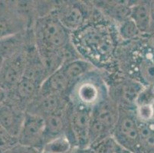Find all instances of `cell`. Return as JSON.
Returning a JSON list of instances; mask_svg holds the SVG:
<instances>
[{"label":"cell","instance_id":"6da1fadb","mask_svg":"<svg viewBox=\"0 0 154 153\" xmlns=\"http://www.w3.org/2000/svg\"><path fill=\"white\" fill-rule=\"evenodd\" d=\"M71 39L81 57L96 68L103 71L115 69L117 51L122 41L117 24L97 8L85 25L71 33Z\"/></svg>","mask_w":154,"mask_h":153},{"label":"cell","instance_id":"7a4b0ae2","mask_svg":"<svg viewBox=\"0 0 154 153\" xmlns=\"http://www.w3.org/2000/svg\"><path fill=\"white\" fill-rule=\"evenodd\" d=\"M35 44L43 64L50 66L69 61L72 47L71 32L50 13L35 20L32 27Z\"/></svg>","mask_w":154,"mask_h":153},{"label":"cell","instance_id":"3957f363","mask_svg":"<svg viewBox=\"0 0 154 153\" xmlns=\"http://www.w3.org/2000/svg\"><path fill=\"white\" fill-rule=\"evenodd\" d=\"M68 96L71 104L91 110L109 97L103 71L96 69L84 76L73 85Z\"/></svg>","mask_w":154,"mask_h":153},{"label":"cell","instance_id":"277c9868","mask_svg":"<svg viewBox=\"0 0 154 153\" xmlns=\"http://www.w3.org/2000/svg\"><path fill=\"white\" fill-rule=\"evenodd\" d=\"M103 72L109 97L120 107L134 109L137 97L146 87L118 71Z\"/></svg>","mask_w":154,"mask_h":153},{"label":"cell","instance_id":"5b68a950","mask_svg":"<svg viewBox=\"0 0 154 153\" xmlns=\"http://www.w3.org/2000/svg\"><path fill=\"white\" fill-rule=\"evenodd\" d=\"M120 107L110 99H107L91 109L89 147L111 136L119 117Z\"/></svg>","mask_w":154,"mask_h":153},{"label":"cell","instance_id":"8992f818","mask_svg":"<svg viewBox=\"0 0 154 153\" xmlns=\"http://www.w3.org/2000/svg\"><path fill=\"white\" fill-rule=\"evenodd\" d=\"M92 2L62 1L55 2L52 13L71 33L85 25L95 11Z\"/></svg>","mask_w":154,"mask_h":153},{"label":"cell","instance_id":"52a82bcc","mask_svg":"<svg viewBox=\"0 0 154 153\" xmlns=\"http://www.w3.org/2000/svg\"><path fill=\"white\" fill-rule=\"evenodd\" d=\"M119 107L118 120L112 136L120 147L131 153H138L140 149L139 122L134 109Z\"/></svg>","mask_w":154,"mask_h":153},{"label":"cell","instance_id":"ba28073f","mask_svg":"<svg viewBox=\"0 0 154 153\" xmlns=\"http://www.w3.org/2000/svg\"><path fill=\"white\" fill-rule=\"evenodd\" d=\"M91 110L69 103L68 122L64 135L71 141L74 147H89Z\"/></svg>","mask_w":154,"mask_h":153},{"label":"cell","instance_id":"9c48e42d","mask_svg":"<svg viewBox=\"0 0 154 153\" xmlns=\"http://www.w3.org/2000/svg\"><path fill=\"white\" fill-rule=\"evenodd\" d=\"M47 142L44 118L26 113L19 135V144L41 151Z\"/></svg>","mask_w":154,"mask_h":153},{"label":"cell","instance_id":"30bf717a","mask_svg":"<svg viewBox=\"0 0 154 153\" xmlns=\"http://www.w3.org/2000/svg\"><path fill=\"white\" fill-rule=\"evenodd\" d=\"M32 29V25L18 11L15 2H0V39Z\"/></svg>","mask_w":154,"mask_h":153},{"label":"cell","instance_id":"8fae6325","mask_svg":"<svg viewBox=\"0 0 154 153\" xmlns=\"http://www.w3.org/2000/svg\"><path fill=\"white\" fill-rule=\"evenodd\" d=\"M26 49L4 61L0 68V86L6 92L15 88L23 77L26 63Z\"/></svg>","mask_w":154,"mask_h":153},{"label":"cell","instance_id":"7c38bea8","mask_svg":"<svg viewBox=\"0 0 154 153\" xmlns=\"http://www.w3.org/2000/svg\"><path fill=\"white\" fill-rule=\"evenodd\" d=\"M68 103L69 99L66 96L38 93L37 96L28 106L26 113L45 118L65 108Z\"/></svg>","mask_w":154,"mask_h":153},{"label":"cell","instance_id":"4fadbf2b","mask_svg":"<svg viewBox=\"0 0 154 153\" xmlns=\"http://www.w3.org/2000/svg\"><path fill=\"white\" fill-rule=\"evenodd\" d=\"M26 112L8 99L0 105V125L19 140Z\"/></svg>","mask_w":154,"mask_h":153},{"label":"cell","instance_id":"5bb4252c","mask_svg":"<svg viewBox=\"0 0 154 153\" xmlns=\"http://www.w3.org/2000/svg\"><path fill=\"white\" fill-rule=\"evenodd\" d=\"M137 2V1H136ZM135 1H93L94 6L117 25L130 18Z\"/></svg>","mask_w":154,"mask_h":153},{"label":"cell","instance_id":"9a60e30c","mask_svg":"<svg viewBox=\"0 0 154 153\" xmlns=\"http://www.w3.org/2000/svg\"><path fill=\"white\" fill-rule=\"evenodd\" d=\"M71 87V84L59 68L45 80L40 87L39 93L68 96Z\"/></svg>","mask_w":154,"mask_h":153},{"label":"cell","instance_id":"2e32d148","mask_svg":"<svg viewBox=\"0 0 154 153\" xmlns=\"http://www.w3.org/2000/svg\"><path fill=\"white\" fill-rule=\"evenodd\" d=\"M130 18L142 35L151 34L150 2L137 1L131 8Z\"/></svg>","mask_w":154,"mask_h":153},{"label":"cell","instance_id":"e0dca14e","mask_svg":"<svg viewBox=\"0 0 154 153\" xmlns=\"http://www.w3.org/2000/svg\"><path fill=\"white\" fill-rule=\"evenodd\" d=\"M69 103L64 109H60L44 118L47 142L52 139L64 135L65 133L68 122V110Z\"/></svg>","mask_w":154,"mask_h":153},{"label":"cell","instance_id":"ac0fdd59","mask_svg":"<svg viewBox=\"0 0 154 153\" xmlns=\"http://www.w3.org/2000/svg\"><path fill=\"white\" fill-rule=\"evenodd\" d=\"M60 69L73 86L78 81L89 72L97 69L83 58H78L63 64Z\"/></svg>","mask_w":154,"mask_h":153},{"label":"cell","instance_id":"d6986e66","mask_svg":"<svg viewBox=\"0 0 154 153\" xmlns=\"http://www.w3.org/2000/svg\"><path fill=\"white\" fill-rule=\"evenodd\" d=\"M74 148L65 135L52 139L43 147L42 153H67Z\"/></svg>","mask_w":154,"mask_h":153},{"label":"cell","instance_id":"ffe728a7","mask_svg":"<svg viewBox=\"0 0 154 153\" xmlns=\"http://www.w3.org/2000/svg\"><path fill=\"white\" fill-rule=\"evenodd\" d=\"M117 25L119 35L122 42L134 41L142 36L135 23L131 20V18L126 19Z\"/></svg>","mask_w":154,"mask_h":153},{"label":"cell","instance_id":"44dd1931","mask_svg":"<svg viewBox=\"0 0 154 153\" xmlns=\"http://www.w3.org/2000/svg\"><path fill=\"white\" fill-rule=\"evenodd\" d=\"M95 153H118L122 148L113 136H109L91 146Z\"/></svg>","mask_w":154,"mask_h":153},{"label":"cell","instance_id":"7402d4cb","mask_svg":"<svg viewBox=\"0 0 154 153\" xmlns=\"http://www.w3.org/2000/svg\"><path fill=\"white\" fill-rule=\"evenodd\" d=\"M19 144V140L0 125V151L12 148Z\"/></svg>","mask_w":154,"mask_h":153},{"label":"cell","instance_id":"603a6c76","mask_svg":"<svg viewBox=\"0 0 154 153\" xmlns=\"http://www.w3.org/2000/svg\"><path fill=\"white\" fill-rule=\"evenodd\" d=\"M0 153H42L41 151H38L35 148H29V147L23 146L19 144L16 145L12 148L0 151Z\"/></svg>","mask_w":154,"mask_h":153},{"label":"cell","instance_id":"cb8c5ba5","mask_svg":"<svg viewBox=\"0 0 154 153\" xmlns=\"http://www.w3.org/2000/svg\"><path fill=\"white\" fill-rule=\"evenodd\" d=\"M67 153H95L94 150L90 147L88 148H78V147H74L72 149L70 150Z\"/></svg>","mask_w":154,"mask_h":153},{"label":"cell","instance_id":"d4e9b609","mask_svg":"<svg viewBox=\"0 0 154 153\" xmlns=\"http://www.w3.org/2000/svg\"><path fill=\"white\" fill-rule=\"evenodd\" d=\"M145 47L147 48L154 50V32L149 35L145 43Z\"/></svg>","mask_w":154,"mask_h":153},{"label":"cell","instance_id":"484cf974","mask_svg":"<svg viewBox=\"0 0 154 153\" xmlns=\"http://www.w3.org/2000/svg\"><path fill=\"white\" fill-rule=\"evenodd\" d=\"M7 97V92L0 86V105L4 103Z\"/></svg>","mask_w":154,"mask_h":153},{"label":"cell","instance_id":"4316f807","mask_svg":"<svg viewBox=\"0 0 154 153\" xmlns=\"http://www.w3.org/2000/svg\"><path fill=\"white\" fill-rule=\"evenodd\" d=\"M3 59L2 58V57H0V68H1V67H2V64H3Z\"/></svg>","mask_w":154,"mask_h":153}]
</instances>
